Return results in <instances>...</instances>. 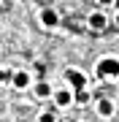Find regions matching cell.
<instances>
[{"label":"cell","mask_w":119,"mask_h":122,"mask_svg":"<svg viewBox=\"0 0 119 122\" xmlns=\"http://www.w3.org/2000/svg\"><path fill=\"white\" fill-rule=\"evenodd\" d=\"M87 100H89V95H87L84 90H79V92H76V103H87Z\"/></svg>","instance_id":"9"},{"label":"cell","mask_w":119,"mask_h":122,"mask_svg":"<svg viewBox=\"0 0 119 122\" xmlns=\"http://www.w3.org/2000/svg\"><path fill=\"white\" fill-rule=\"evenodd\" d=\"M38 122H54V117H52V114H43V117H41Z\"/></svg>","instance_id":"11"},{"label":"cell","mask_w":119,"mask_h":122,"mask_svg":"<svg viewBox=\"0 0 119 122\" xmlns=\"http://www.w3.org/2000/svg\"><path fill=\"white\" fill-rule=\"evenodd\" d=\"M65 79L73 84V87H76V92H79V90H84V84H87L84 73H79V71H68V73H65Z\"/></svg>","instance_id":"2"},{"label":"cell","mask_w":119,"mask_h":122,"mask_svg":"<svg viewBox=\"0 0 119 122\" xmlns=\"http://www.w3.org/2000/svg\"><path fill=\"white\" fill-rule=\"evenodd\" d=\"M116 25H119V16H116Z\"/></svg>","instance_id":"13"},{"label":"cell","mask_w":119,"mask_h":122,"mask_svg":"<svg viewBox=\"0 0 119 122\" xmlns=\"http://www.w3.org/2000/svg\"><path fill=\"white\" fill-rule=\"evenodd\" d=\"M97 76H119V60L108 57V60L97 62Z\"/></svg>","instance_id":"1"},{"label":"cell","mask_w":119,"mask_h":122,"mask_svg":"<svg viewBox=\"0 0 119 122\" xmlns=\"http://www.w3.org/2000/svg\"><path fill=\"white\" fill-rule=\"evenodd\" d=\"M97 111H100V117H111V114H114V103H111L108 98H100V103H97Z\"/></svg>","instance_id":"4"},{"label":"cell","mask_w":119,"mask_h":122,"mask_svg":"<svg viewBox=\"0 0 119 122\" xmlns=\"http://www.w3.org/2000/svg\"><path fill=\"white\" fill-rule=\"evenodd\" d=\"M27 84H30V76H27V73H22V71L14 73V87H16V90H24Z\"/></svg>","instance_id":"6"},{"label":"cell","mask_w":119,"mask_h":122,"mask_svg":"<svg viewBox=\"0 0 119 122\" xmlns=\"http://www.w3.org/2000/svg\"><path fill=\"white\" fill-rule=\"evenodd\" d=\"M100 3H103V5H106V3H114V0H100Z\"/></svg>","instance_id":"12"},{"label":"cell","mask_w":119,"mask_h":122,"mask_svg":"<svg viewBox=\"0 0 119 122\" xmlns=\"http://www.w3.org/2000/svg\"><path fill=\"white\" fill-rule=\"evenodd\" d=\"M41 22H43L46 27H54V25L60 22V16H57V11H52V8H46L43 14H41Z\"/></svg>","instance_id":"3"},{"label":"cell","mask_w":119,"mask_h":122,"mask_svg":"<svg viewBox=\"0 0 119 122\" xmlns=\"http://www.w3.org/2000/svg\"><path fill=\"white\" fill-rule=\"evenodd\" d=\"M54 100H57V106H68V103L73 100V95H71V92H65V90H62V92H57V95H54Z\"/></svg>","instance_id":"7"},{"label":"cell","mask_w":119,"mask_h":122,"mask_svg":"<svg viewBox=\"0 0 119 122\" xmlns=\"http://www.w3.org/2000/svg\"><path fill=\"white\" fill-rule=\"evenodd\" d=\"M8 76H11L8 71H0V84H3V81H8Z\"/></svg>","instance_id":"10"},{"label":"cell","mask_w":119,"mask_h":122,"mask_svg":"<svg viewBox=\"0 0 119 122\" xmlns=\"http://www.w3.org/2000/svg\"><path fill=\"white\" fill-rule=\"evenodd\" d=\"M49 92H52V90H49V84H43V81H41L38 87H35V95H38V98H46Z\"/></svg>","instance_id":"8"},{"label":"cell","mask_w":119,"mask_h":122,"mask_svg":"<svg viewBox=\"0 0 119 122\" xmlns=\"http://www.w3.org/2000/svg\"><path fill=\"white\" fill-rule=\"evenodd\" d=\"M89 27H92V30H103V27H106V16H103L100 11L92 14V16H89Z\"/></svg>","instance_id":"5"}]
</instances>
